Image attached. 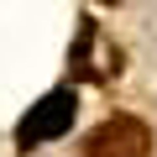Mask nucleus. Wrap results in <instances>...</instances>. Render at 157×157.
<instances>
[{
  "label": "nucleus",
  "instance_id": "1",
  "mask_svg": "<svg viewBox=\"0 0 157 157\" xmlns=\"http://www.w3.org/2000/svg\"><path fill=\"white\" fill-rule=\"evenodd\" d=\"M73 110H78V100H73L68 89L47 94V100L32 105V115L16 126V141H21V147H37V141H47V136H63V131L73 126Z\"/></svg>",
  "mask_w": 157,
  "mask_h": 157
},
{
  "label": "nucleus",
  "instance_id": "2",
  "mask_svg": "<svg viewBox=\"0 0 157 157\" xmlns=\"http://www.w3.org/2000/svg\"><path fill=\"white\" fill-rule=\"evenodd\" d=\"M84 152H89V157H147V152H152V136H147L141 121L115 115V121H105V126L89 136Z\"/></svg>",
  "mask_w": 157,
  "mask_h": 157
}]
</instances>
